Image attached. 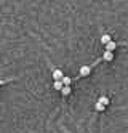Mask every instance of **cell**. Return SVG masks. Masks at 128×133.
<instances>
[{"mask_svg":"<svg viewBox=\"0 0 128 133\" xmlns=\"http://www.w3.org/2000/svg\"><path fill=\"white\" fill-rule=\"evenodd\" d=\"M71 87H63V90H61V93L64 95V96H69V95H71Z\"/></svg>","mask_w":128,"mask_h":133,"instance_id":"8","label":"cell"},{"mask_svg":"<svg viewBox=\"0 0 128 133\" xmlns=\"http://www.w3.org/2000/svg\"><path fill=\"white\" fill-rule=\"evenodd\" d=\"M53 87H55V90H59V91H61L64 85H63V82H61V80H58V82H55V83H53Z\"/></svg>","mask_w":128,"mask_h":133,"instance_id":"7","label":"cell"},{"mask_svg":"<svg viewBox=\"0 0 128 133\" xmlns=\"http://www.w3.org/2000/svg\"><path fill=\"white\" fill-rule=\"evenodd\" d=\"M2 83H5V80H0V85H2Z\"/></svg>","mask_w":128,"mask_h":133,"instance_id":"11","label":"cell"},{"mask_svg":"<svg viewBox=\"0 0 128 133\" xmlns=\"http://www.w3.org/2000/svg\"><path fill=\"white\" fill-rule=\"evenodd\" d=\"M61 82H63V85H64V87H71L72 79H71V77H66V75H64V77L61 79Z\"/></svg>","mask_w":128,"mask_h":133,"instance_id":"6","label":"cell"},{"mask_svg":"<svg viewBox=\"0 0 128 133\" xmlns=\"http://www.w3.org/2000/svg\"><path fill=\"white\" fill-rule=\"evenodd\" d=\"M111 40H112V39H111V35H109V34H104V35L101 37V43H103V45H107Z\"/></svg>","mask_w":128,"mask_h":133,"instance_id":"5","label":"cell"},{"mask_svg":"<svg viewBox=\"0 0 128 133\" xmlns=\"http://www.w3.org/2000/svg\"><path fill=\"white\" fill-rule=\"evenodd\" d=\"M63 77H64V74H63V71H61V69H55V71H53V79H55V82L61 80Z\"/></svg>","mask_w":128,"mask_h":133,"instance_id":"2","label":"cell"},{"mask_svg":"<svg viewBox=\"0 0 128 133\" xmlns=\"http://www.w3.org/2000/svg\"><path fill=\"white\" fill-rule=\"evenodd\" d=\"M98 103H99V104H103V106H107V104H109V99H107L106 96H101Z\"/></svg>","mask_w":128,"mask_h":133,"instance_id":"9","label":"cell"},{"mask_svg":"<svg viewBox=\"0 0 128 133\" xmlns=\"http://www.w3.org/2000/svg\"><path fill=\"white\" fill-rule=\"evenodd\" d=\"M103 59L104 61H112L114 59V53L112 51H104L103 53Z\"/></svg>","mask_w":128,"mask_h":133,"instance_id":"4","label":"cell"},{"mask_svg":"<svg viewBox=\"0 0 128 133\" xmlns=\"http://www.w3.org/2000/svg\"><path fill=\"white\" fill-rule=\"evenodd\" d=\"M115 48H117V42H114V40H111L109 43L106 45V51H115Z\"/></svg>","mask_w":128,"mask_h":133,"instance_id":"3","label":"cell"},{"mask_svg":"<svg viewBox=\"0 0 128 133\" xmlns=\"http://www.w3.org/2000/svg\"><path fill=\"white\" fill-rule=\"evenodd\" d=\"M95 109H96V111H104V109H106V106H103V104H99V103H96Z\"/></svg>","mask_w":128,"mask_h":133,"instance_id":"10","label":"cell"},{"mask_svg":"<svg viewBox=\"0 0 128 133\" xmlns=\"http://www.w3.org/2000/svg\"><path fill=\"white\" fill-rule=\"evenodd\" d=\"M90 72H91V66H82V68H80V75H82V77L90 75Z\"/></svg>","mask_w":128,"mask_h":133,"instance_id":"1","label":"cell"}]
</instances>
